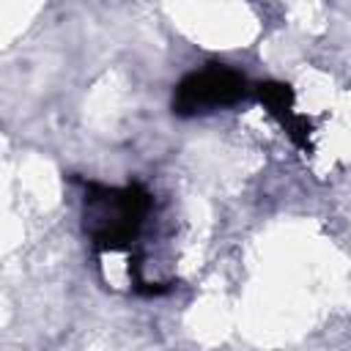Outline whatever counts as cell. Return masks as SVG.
I'll return each mask as SVG.
<instances>
[{"mask_svg":"<svg viewBox=\"0 0 351 351\" xmlns=\"http://www.w3.org/2000/svg\"><path fill=\"white\" fill-rule=\"evenodd\" d=\"M148 208L151 195L137 184L123 189H93L85 197V228L96 244L107 250H126L137 239Z\"/></svg>","mask_w":351,"mask_h":351,"instance_id":"1","label":"cell"},{"mask_svg":"<svg viewBox=\"0 0 351 351\" xmlns=\"http://www.w3.org/2000/svg\"><path fill=\"white\" fill-rule=\"evenodd\" d=\"M247 93L244 74L222 66L208 63L200 71L186 74L173 96V110L178 115H197V112H214L219 107H228L239 101Z\"/></svg>","mask_w":351,"mask_h":351,"instance_id":"2","label":"cell"}]
</instances>
